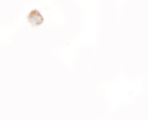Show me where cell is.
Instances as JSON below:
<instances>
[{"label": "cell", "mask_w": 148, "mask_h": 120, "mask_svg": "<svg viewBox=\"0 0 148 120\" xmlns=\"http://www.w3.org/2000/svg\"><path fill=\"white\" fill-rule=\"evenodd\" d=\"M27 19L29 23L32 26H39L44 22L43 16L36 9L32 10L28 14Z\"/></svg>", "instance_id": "6da1fadb"}]
</instances>
